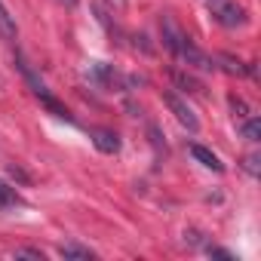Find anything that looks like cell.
Returning a JSON list of instances; mask_svg holds the SVG:
<instances>
[{
  "label": "cell",
  "mask_w": 261,
  "mask_h": 261,
  "mask_svg": "<svg viewBox=\"0 0 261 261\" xmlns=\"http://www.w3.org/2000/svg\"><path fill=\"white\" fill-rule=\"evenodd\" d=\"M160 28H163V43L181 59V62H188L191 68H200V71H212L215 65H212V59L206 56V53H200L194 43H191V37L169 19V16H163V22H160Z\"/></svg>",
  "instance_id": "cell-1"
},
{
  "label": "cell",
  "mask_w": 261,
  "mask_h": 261,
  "mask_svg": "<svg viewBox=\"0 0 261 261\" xmlns=\"http://www.w3.org/2000/svg\"><path fill=\"white\" fill-rule=\"evenodd\" d=\"M163 101H166V108L175 114V120H178V123L188 129V133H197V129H200V120H197V114H194V111H191V108H188V105H185L178 95H175V92H166V95H163Z\"/></svg>",
  "instance_id": "cell-2"
},
{
  "label": "cell",
  "mask_w": 261,
  "mask_h": 261,
  "mask_svg": "<svg viewBox=\"0 0 261 261\" xmlns=\"http://www.w3.org/2000/svg\"><path fill=\"white\" fill-rule=\"evenodd\" d=\"M212 16L224 25V28H237L246 22V10L237 7V4H221V0H215L212 4Z\"/></svg>",
  "instance_id": "cell-3"
},
{
  "label": "cell",
  "mask_w": 261,
  "mask_h": 261,
  "mask_svg": "<svg viewBox=\"0 0 261 261\" xmlns=\"http://www.w3.org/2000/svg\"><path fill=\"white\" fill-rule=\"evenodd\" d=\"M92 145L101 151V154H117L120 151V139L111 129H92Z\"/></svg>",
  "instance_id": "cell-4"
},
{
  "label": "cell",
  "mask_w": 261,
  "mask_h": 261,
  "mask_svg": "<svg viewBox=\"0 0 261 261\" xmlns=\"http://www.w3.org/2000/svg\"><path fill=\"white\" fill-rule=\"evenodd\" d=\"M191 157H194L197 163H203L206 169H212V172H224V163H221L209 148H203V145H191Z\"/></svg>",
  "instance_id": "cell-5"
},
{
  "label": "cell",
  "mask_w": 261,
  "mask_h": 261,
  "mask_svg": "<svg viewBox=\"0 0 261 261\" xmlns=\"http://www.w3.org/2000/svg\"><path fill=\"white\" fill-rule=\"evenodd\" d=\"M0 37H4V40H16L19 37V28H16V19H13V13L4 7V0H0Z\"/></svg>",
  "instance_id": "cell-6"
},
{
  "label": "cell",
  "mask_w": 261,
  "mask_h": 261,
  "mask_svg": "<svg viewBox=\"0 0 261 261\" xmlns=\"http://www.w3.org/2000/svg\"><path fill=\"white\" fill-rule=\"evenodd\" d=\"M59 255L68 258V261H92V258H95V255H92L86 246H80V243H62V246H59Z\"/></svg>",
  "instance_id": "cell-7"
},
{
  "label": "cell",
  "mask_w": 261,
  "mask_h": 261,
  "mask_svg": "<svg viewBox=\"0 0 261 261\" xmlns=\"http://www.w3.org/2000/svg\"><path fill=\"white\" fill-rule=\"evenodd\" d=\"M172 80H175V86H181L185 92H191V95H203V83H197L194 77H188V74L175 71V74H172Z\"/></svg>",
  "instance_id": "cell-8"
},
{
  "label": "cell",
  "mask_w": 261,
  "mask_h": 261,
  "mask_svg": "<svg viewBox=\"0 0 261 261\" xmlns=\"http://www.w3.org/2000/svg\"><path fill=\"white\" fill-rule=\"evenodd\" d=\"M243 136H246L249 142H261V120H258V117H249V120L243 123Z\"/></svg>",
  "instance_id": "cell-9"
},
{
  "label": "cell",
  "mask_w": 261,
  "mask_h": 261,
  "mask_svg": "<svg viewBox=\"0 0 261 261\" xmlns=\"http://www.w3.org/2000/svg\"><path fill=\"white\" fill-rule=\"evenodd\" d=\"M37 98H40V101H43V105H46V108H49V111H53L56 117H65V120H71V114H68V108H65V105H59V101H56V98H53L49 92H40Z\"/></svg>",
  "instance_id": "cell-10"
},
{
  "label": "cell",
  "mask_w": 261,
  "mask_h": 261,
  "mask_svg": "<svg viewBox=\"0 0 261 261\" xmlns=\"http://www.w3.org/2000/svg\"><path fill=\"white\" fill-rule=\"evenodd\" d=\"M13 203H19L16 191H13L7 181H0V206H13Z\"/></svg>",
  "instance_id": "cell-11"
},
{
  "label": "cell",
  "mask_w": 261,
  "mask_h": 261,
  "mask_svg": "<svg viewBox=\"0 0 261 261\" xmlns=\"http://www.w3.org/2000/svg\"><path fill=\"white\" fill-rule=\"evenodd\" d=\"M258 163H261V157H258V154L243 157V166H246V172H249V175H258V172H261V166H258Z\"/></svg>",
  "instance_id": "cell-12"
},
{
  "label": "cell",
  "mask_w": 261,
  "mask_h": 261,
  "mask_svg": "<svg viewBox=\"0 0 261 261\" xmlns=\"http://www.w3.org/2000/svg\"><path fill=\"white\" fill-rule=\"evenodd\" d=\"M16 258H34V261H43V252H37V249H19Z\"/></svg>",
  "instance_id": "cell-13"
},
{
  "label": "cell",
  "mask_w": 261,
  "mask_h": 261,
  "mask_svg": "<svg viewBox=\"0 0 261 261\" xmlns=\"http://www.w3.org/2000/svg\"><path fill=\"white\" fill-rule=\"evenodd\" d=\"M10 175H13V178H19L22 185H28V181H31V178H28V172H22L19 166H10Z\"/></svg>",
  "instance_id": "cell-14"
},
{
  "label": "cell",
  "mask_w": 261,
  "mask_h": 261,
  "mask_svg": "<svg viewBox=\"0 0 261 261\" xmlns=\"http://www.w3.org/2000/svg\"><path fill=\"white\" fill-rule=\"evenodd\" d=\"M68 4H74V0H68Z\"/></svg>",
  "instance_id": "cell-15"
}]
</instances>
